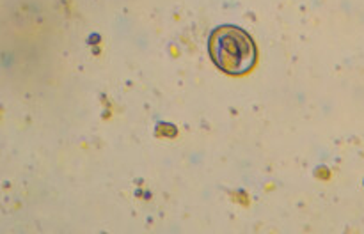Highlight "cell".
Returning a JSON list of instances; mask_svg holds the SVG:
<instances>
[{
	"instance_id": "1",
	"label": "cell",
	"mask_w": 364,
	"mask_h": 234,
	"mask_svg": "<svg viewBox=\"0 0 364 234\" xmlns=\"http://www.w3.org/2000/svg\"><path fill=\"white\" fill-rule=\"evenodd\" d=\"M208 52L219 69L235 77L249 73L258 60L251 35L233 25H223L210 34Z\"/></svg>"
}]
</instances>
